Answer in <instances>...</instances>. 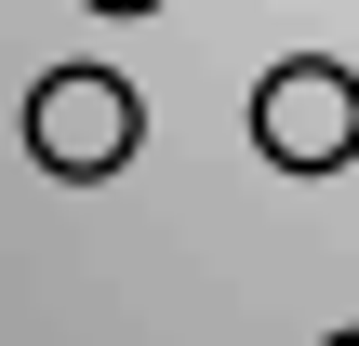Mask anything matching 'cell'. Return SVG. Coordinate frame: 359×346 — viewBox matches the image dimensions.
Here are the masks:
<instances>
[{"mask_svg": "<svg viewBox=\"0 0 359 346\" xmlns=\"http://www.w3.org/2000/svg\"><path fill=\"white\" fill-rule=\"evenodd\" d=\"M133 147H147V107H133L120 67H40V80H27V160H40V173L107 187Z\"/></svg>", "mask_w": 359, "mask_h": 346, "instance_id": "6da1fadb", "label": "cell"}, {"mask_svg": "<svg viewBox=\"0 0 359 346\" xmlns=\"http://www.w3.org/2000/svg\"><path fill=\"white\" fill-rule=\"evenodd\" d=\"M253 147H266V173H346L359 160V67L280 53L253 80Z\"/></svg>", "mask_w": 359, "mask_h": 346, "instance_id": "7a4b0ae2", "label": "cell"}, {"mask_svg": "<svg viewBox=\"0 0 359 346\" xmlns=\"http://www.w3.org/2000/svg\"><path fill=\"white\" fill-rule=\"evenodd\" d=\"M80 13H160V0H80Z\"/></svg>", "mask_w": 359, "mask_h": 346, "instance_id": "3957f363", "label": "cell"}, {"mask_svg": "<svg viewBox=\"0 0 359 346\" xmlns=\"http://www.w3.org/2000/svg\"><path fill=\"white\" fill-rule=\"evenodd\" d=\"M333 346H359V333H333Z\"/></svg>", "mask_w": 359, "mask_h": 346, "instance_id": "277c9868", "label": "cell"}]
</instances>
